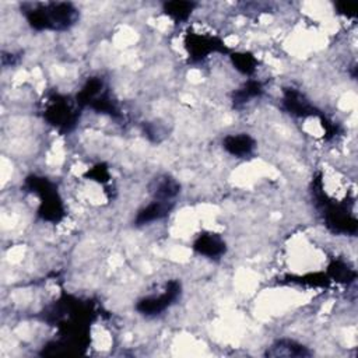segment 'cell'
I'll return each instance as SVG.
<instances>
[{"mask_svg":"<svg viewBox=\"0 0 358 358\" xmlns=\"http://www.w3.org/2000/svg\"><path fill=\"white\" fill-rule=\"evenodd\" d=\"M21 10L31 28L36 31H66L78 20V10L66 1L24 4Z\"/></svg>","mask_w":358,"mask_h":358,"instance_id":"cell-1","label":"cell"},{"mask_svg":"<svg viewBox=\"0 0 358 358\" xmlns=\"http://www.w3.org/2000/svg\"><path fill=\"white\" fill-rule=\"evenodd\" d=\"M313 194L317 207L320 208L324 222L330 231L334 234H348L354 235L358 228V222L351 211L347 208L345 203H336L330 200L322 190V180L315 179Z\"/></svg>","mask_w":358,"mask_h":358,"instance_id":"cell-2","label":"cell"},{"mask_svg":"<svg viewBox=\"0 0 358 358\" xmlns=\"http://www.w3.org/2000/svg\"><path fill=\"white\" fill-rule=\"evenodd\" d=\"M24 186L28 189V192L39 197L38 215L43 221L59 222L64 217V207L57 187L48 178L31 175L25 179Z\"/></svg>","mask_w":358,"mask_h":358,"instance_id":"cell-3","label":"cell"},{"mask_svg":"<svg viewBox=\"0 0 358 358\" xmlns=\"http://www.w3.org/2000/svg\"><path fill=\"white\" fill-rule=\"evenodd\" d=\"M77 103L83 106H90L98 113H106L109 116H119V109L116 102L110 98L103 81L98 77L88 78L84 87L78 91L76 96Z\"/></svg>","mask_w":358,"mask_h":358,"instance_id":"cell-4","label":"cell"},{"mask_svg":"<svg viewBox=\"0 0 358 358\" xmlns=\"http://www.w3.org/2000/svg\"><path fill=\"white\" fill-rule=\"evenodd\" d=\"M78 108L81 106L77 101H71L69 96L56 94L49 99L43 116L49 124L56 127L59 131L66 133L76 127L80 117Z\"/></svg>","mask_w":358,"mask_h":358,"instance_id":"cell-5","label":"cell"},{"mask_svg":"<svg viewBox=\"0 0 358 358\" xmlns=\"http://www.w3.org/2000/svg\"><path fill=\"white\" fill-rule=\"evenodd\" d=\"M182 294V284L178 280H169L165 285V289L159 295H151L141 298L136 309L144 316H157L173 305Z\"/></svg>","mask_w":358,"mask_h":358,"instance_id":"cell-6","label":"cell"},{"mask_svg":"<svg viewBox=\"0 0 358 358\" xmlns=\"http://www.w3.org/2000/svg\"><path fill=\"white\" fill-rule=\"evenodd\" d=\"M185 48L192 62L204 60L211 53H225V55L229 53V49L225 46V43L220 38L194 34V32H189L186 35Z\"/></svg>","mask_w":358,"mask_h":358,"instance_id":"cell-7","label":"cell"},{"mask_svg":"<svg viewBox=\"0 0 358 358\" xmlns=\"http://www.w3.org/2000/svg\"><path fill=\"white\" fill-rule=\"evenodd\" d=\"M282 108L291 113L292 116L298 117H309V116H319L322 117V112L316 109L303 94H301L295 88H285L282 92Z\"/></svg>","mask_w":358,"mask_h":358,"instance_id":"cell-8","label":"cell"},{"mask_svg":"<svg viewBox=\"0 0 358 358\" xmlns=\"http://www.w3.org/2000/svg\"><path fill=\"white\" fill-rule=\"evenodd\" d=\"M193 249L196 253L206 256L208 259H220L225 255L227 245L225 241L218 234L203 232L194 239Z\"/></svg>","mask_w":358,"mask_h":358,"instance_id":"cell-9","label":"cell"},{"mask_svg":"<svg viewBox=\"0 0 358 358\" xmlns=\"http://www.w3.org/2000/svg\"><path fill=\"white\" fill-rule=\"evenodd\" d=\"M222 147L231 155L238 158H245L253 152L256 147V141L253 140V137H250L246 133L228 134L222 140Z\"/></svg>","mask_w":358,"mask_h":358,"instance_id":"cell-10","label":"cell"},{"mask_svg":"<svg viewBox=\"0 0 358 358\" xmlns=\"http://www.w3.org/2000/svg\"><path fill=\"white\" fill-rule=\"evenodd\" d=\"M267 357H309L312 352L303 344L291 338L275 340L266 351Z\"/></svg>","mask_w":358,"mask_h":358,"instance_id":"cell-11","label":"cell"},{"mask_svg":"<svg viewBox=\"0 0 358 358\" xmlns=\"http://www.w3.org/2000/svg\"><path fill=\"white\" fill-rule=\"evenodd\" d=\"M172 207H173V201L154 199L148 206H145L143 210L137 213L134 222L136 225H145L152 221L161 220L169 214Z\"/></svg>","mask_w":358,"mask_h":358,"instance_id":"cell-12","label":"cell"},{"mask_svg":"<svg viewBox=\"0 0 358 358\" xmlns=\"http://www.w3.org/2000/svg\"><path fill=\"white\" fill-rule=\"evenodd\" d=\"M180 192V185L171 176L165 175L159 179L155 180V186L152 189L154 199L157 200H165V201H172Z\"/></svg>","mask_w":358,"mask_h":358,"instance_id":"cell-13","label":"cell"},{"mask_svg":"<svg viewBox=\"0 0 358 358\" xmlns=\"http://www.w3.org/2000/svg\"><path fill=\"white\" fill-rule=\"evenodd\" d=\"M262 94H263L262 83L256 81V80H249L232 94L234 108H239V106L245 105L246 102H249L250 99L260 96Z\"/></svg>","mask_w":358,"mask_h":358,"instance_id":"cell-14","label":"cell"},{"mask_svg":"<svg viewBox=\"0 0 358 358\" xmlns=\"http://www.w3.org/2000/svg\"><path fill=\"white\" fill-rule=\"evenodd\" d=\"M196 6L197 4L194 1H179V0H175V1H165L162 4V8H164V13L168 17H171L173 21L183 22V21H186L190 17V14L196 8Z\"/></svg>","mask_w":358,"mask_h":358,"instance_id":"cell-15","label":"cell"},{"mask_svg":"<svg viewBox=\"0 0 358 358\" xmlns=\"http://www.w3.org/2000/svg\"><path fill=\"white\" fill-rule=\"evenodd\" d=\"M327 275H329L330 280H334L337 282L351 284L357 278V271L352 267H350L348 264H345L344 262L334 260L329 264Z\"/></svg>","mask_w":358,"mask_h":358,"instance_id":"cell-16","label":"cell"},{"mask_svg":"<svg viewBox=\"0 0 358 358\" xmlns=\"http://www.w3.org/2000/svg\"><path fill=\"white\" fill-rule=\"evenodd\" d=\"M231 60H232V64L235 66V69L238 71H241L242 74H245V76L253 74L256 67H257L256 57L249 52L231 53Z\"/></svg>","mask_w":358,"mask_h":358,"instance_id":"cell-17","label":"cell"},{"mask_svg":"<svg viewBox=\"0 0 358 358\" xmlns=\"http://www.w3.org/2000/svg\"><path fill=\"white\" fill-rule=\"evenodd\" d=\"M289 282H295V284H303L308 287H327L330 282V278L327 274H308V275H302V277H288Z\"/></svg>","mask_w":358,"mask_h":358,"instance_id":"cell-18","label":"cell"},{"mask_svg":"<svg viewBox=\"0 0 358 358\" xmlns=\"http://www.w3.org/2000/svg\"><path fill=\"white\" fill-rule=\"evenodd\" d=\"M87 176L103 183V182H106L109 179V171H108V168L103 164H98L96 166H94L91 171L87 172Z\"/></svg>","mask_w":358,"mask_h":358,"instance_id":"cell-19","label":"cell"},{"mask_svg":"<svg viewBox=\"0 0 358 358\" xmlns=\"http://www.w3.org/2000/svg\"><path fill=\"white\" fill-rule=\"evenodd\" d=\"M334 7H336L337 13L344 17H355V14H357L355 7L350 3H336Z\"/></svg>","mask_w":358,"mask_h":358,"instance_id":"cell-20","label":"cell"}]
</instances>
